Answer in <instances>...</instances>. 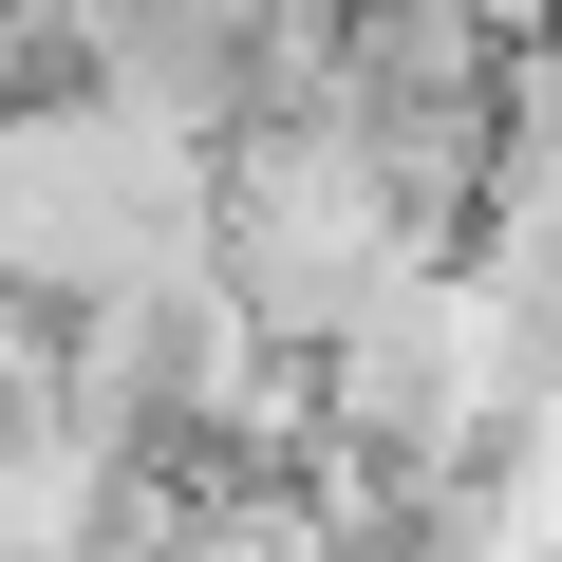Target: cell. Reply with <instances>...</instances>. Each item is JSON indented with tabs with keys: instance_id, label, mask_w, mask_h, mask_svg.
<instances>
[{
	"instance_id": "1",
	"label": "cell",
	"mask_w": 562,
	"mask_h": 562,
	"mask_svg": "<svg viewBox=\"0 0 562 562\" xmlns=\"http://www.w3.org/2000/svg\"><path fill=\"white\" fill-rule=\"evenodd\" d=\"M206 281V150L113 113L94 76L0 94V301L94 319V301H169Z\"/></svg>"
}]
</instances>
